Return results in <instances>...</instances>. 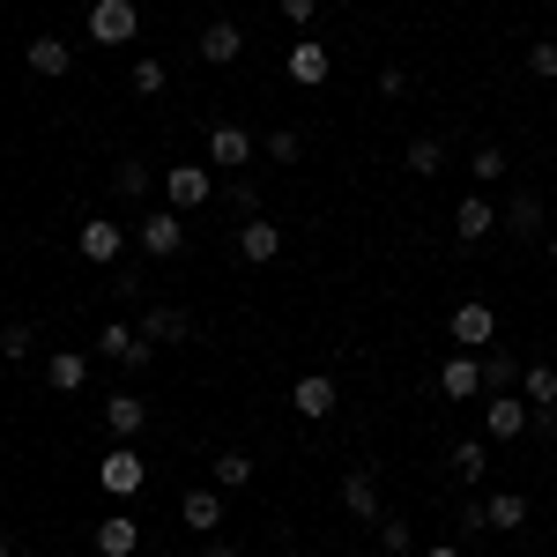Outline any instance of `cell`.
<instances>
[{"instance_id": "1", "label": "cell", "mask_w": 557, "mask_h": 557, "mask_svg": "<svg viewBox=\"0 0 557 557\" xmlns=\"http://www.w3.org/2000/svg\"><path fill=\"white\" fill-rule=\"evenodd\" d=\"M215 201V172L209 164H164V209H209Z\"/></svg>"}, {"instance_id": "2", "label": "cell", "mask_w": 557, "mask_h": 557, "mask_svg": "<svg viewBox=\"0 0 557 557\" xmlns=\"http://www.w3.org/2000/svg\"><path fill=\"white\" fill-rule=\"evenodd\" d=\"M134 38H141L134 0H89V45H134Z\"/></svg>"}, {"instance_id": "3", "label": "cell", "mask_w": 557, "mask_h": 557, "mask_svg": "<svg viewBox=\"0 0 557 557\" xmlns=\"http://www.w3.org/2000/svg\"><path fill=\"white\" fill-rule=\"evenodd\" d=\"M528 424H535V409H528L520 394H491V401H483V438H491V446H513Z\"/></svg>"}, {"instance_id": "4", "label": "cell", "mask_w": 557, "mask_h": 557, "mask_svg": "<svg viewBox=\"0 0 557 557\" xmlns=\"http://www.w3.org/2000/svg\"><path fill=\"white\" fill-rule=\"evenodd\" d=\"M446 335H454V343L469 349V357H483V349L498 343V312H491V305H454V320H446Z\"/></svg>"}, {"instance_id": "5", "label": "cell", "mask_w": 557, "mask_h": 557, "mask_svg": "<svg viewBox=\"0 0 557 557\" xmlns=\"http://www.w3.org/2000/svg\"><path fill=\"white\" fill-rule=\"evenodd\" d=\"M141 253L149 260H178L186 253V215L178 209H149L141 215Z\"/></svg>"}, {"instance_id": "6", "label": "cell", "mask_w": 557, "mask_h": 557, "mask_svg": "<svg viewBox=\"0 0 557 557\" xmlns=\"http://www.w3.org/2000/svg\"><path fill=\"white\" fill-rule=\"evenodd\" d=\"M178 520L194 528V543H209L215 528H223V491H215V483H194V491L178 498Z\"/></svg>"}, {"instance_id": "7", "label": "cell", "mask_w": 557, "mask_h": 557, "mask_svg": "<svg viewBox=\"0 0 557 557\" xmlns=\"http://www.w3.org/2000/svg\"><path fill=\"white\" fill-rule=\"evenodd\" d=\"M97 349H104L112 364H127V372H141V364L157 357V343H141V327H127V320H112V327H97Z\"/></svg>"}, {"instance_id": "8", "label": "cell", "mask_w": 557, "mask_h": 557, "mask_svg": "<svg viewBox=\"0 0 557 557\" xmlns=\"http://www.w3.org/2000/svg\"><path fill=\"white\" fill-rule=\"evenodd\" d=\"M127 253V223H104V215H83V260L89 268H112Z\"/></svg>"}, {"instance_id": "9", "label": "cell", "mask_w": 557, "mask_h": 557, "mask_svg": "<svg viewBox=\"0 0 557 557\" xmlns=\"http://www.w3.org/2000/svg\"><path fill=\"white\" fill-rule=\"evenodd\" d=\"M141 343H194V312H186V305H149V312H141Z\"/></svg>"}, {"instance_id": "10", "label": "cell", "mask_w": 557, "mask_h": 557, "mask_svg": "<svg viewBox=\"0 0 557 557\" xmlns=\"http://www.w3.org/2000/svg\"><path fill=\"white\" fill-rule=\"evenodd\" d=\"M283 67H290V83L320 89V83H327V75H335V52H327V45H320V38H305V45H290V52H283Z\"/></svg>"}, {"instance_id": "11", "label": "cell", "mask_w": 557, "mask_h": 557, "mask_svg": "<svg viewBox=\"0 0 557 557\" xmlns=\"http://www.w3.org/2000/svg\"><path fill=\"white\" fill-rule=\"evenodd\" d=\"M438 394H446V401H469V394H483V357L454 349V357L438 364Z\"/></svg>"}, {"instance_id": "12", "label": "cell", "mask_w": 557, "mask_h": 557, "mask_svg": "<svg viewBox=\"0 0 557 557\" xmlns=\"http://www.w3.org/2000/svg\"><path fill=\"white\" fill-rule=\"evenodd\" d=\"M491 231H498V201H491V194H469V201L454 209V238H461V246H483Z\"/></svg>"}, {"instance_id": "13", "label": "cell", "mask_w": 557, "mask_h": 557, "mask_svg": "<svg viewBox=\"0 0 557 557\" xmlns=\"http://www.w3.org/2000/svg\"><path fill=\"white\" fill-rule=\"evenodd\" d=\"M97 483H104L112 498H134V491H141V454H134V446H112V454L97 461Z\"/></svg>"}, {"instance_id": "14", "label": "cell", "mask_w": 557, "mask_h": 557, "mask_svg": "<svg viewBox=\"0 0 557 557\" xmlns=\"http://www.w3.org/2000/svg\"><path fill=\"white\" fill-rule=\"evenodd\" d=\"M520 401L535 409V424H528V431H543L557 417V372H550V364H528V372H520Z\"/></svg>"}, {"instance_id": "15", "label": "cell", "mask_w": 557, "mask_h": 557, "mask_svg": "<svg viewBox=\"0 0 557 557\" xmlns=\"http://www.w3.org/2000/svg\"><path fill=\"white\" fill-rule=\"evenodd\" d=\"M23 67L45 75V83H60V75L75 67V45H67V38H30V45H23Z\"/></svg>"}, {"instance_id": "16", "label": "cell", "mask_w": 557, "mask_h": 557, "mask_svg": "<svg viewBox=\"0 0 557 557\" xmlns=\"http://www.w3.org/2000/svg\"><path fill=\"white\" fill-rule=\"evenodd\" d=\"M290 409L312 417V424H327V417H335V380H327V372H305V380L290 386Z\"/></svg>"}, {"instance_id": "17", "label": "cell", "mask_w": 557, "mask_h": 557, "mask_svg": "<svg viewBox=\"0 0 557 557\" xmlns=\"http://www.w3.org/2000/svg\"><path fill=\"white\" fill-rule=\"evenodd\" d=\"M498 231H506V238H520V246H528V238H550V231H543V194H513V201H506V215H498Z\"/></svg>"}, {"instance_id": "18", "label": "cell", "mask_w": 557, "mask_h": 557, "mask_svg": "<svg viewBox=\"0 0 557 557\" xmlns=\"http://www.w3.org/2000/svg\"><path fill=\"white\" fill-rule=\"evenodd\" d=\"M238 253L253 260V268H268V260L283 253V223H268V215H246V223H238Z\"/></svg>"}, {"instance_id": "19", "label": "cell", "mask_w": 557, "mask_h": 557, "mask_svg": "<svg viewBox=\"0 0 557 557\" xmlns=\"http://www.w3.org/2000/svg\"><path fill=\"white\" fill-rule=\"evenodd\" d=\"M253 157H260V149H253V134H246V127H215L209 134V164H223V172H246Z\"/></svg>"}, {"instance_id": "20", "label": "cell", "mask_w": 557, "mask_h": 557, "mask_svg": "<svg viewBox=\"0 0 557 557\" xmlns=\"http://www.w3.org/2000/svg\"><path fill=\"white\" fill-rule=\"evenodd\" d=\"M343 506L357 520H372V528H380V513H386V506H380V475H372V469H349L343 475Z\"/></svg>"}, {"instance_id": "21", "label": "cell", "mask_w": 557, "mask_h": 557, "mask_svg": "<svg viewBox=\"0 0 557 557\" xmlns=\"http://www.w3.org/2000/svg\"><path fill=\"white\" fill-rule=\"evenodd\" d=\"M134 543H141V520L134 513H104L97 520V557H134Z\"/></svg>"}, {"instance_id": "22", "label": "cell", "mask_w": 557, "mask_h": 557, "mask_svg": "<svg viewBox=\"0 0 557 557\" xmlns=\"http://www.w3.org/2000/svg\"><path fill=\"white\" fill-rule=\"evenodd\" d=\"M83 380H89L83 349H52V357H45V386H52V394H83Z\"/></svg>"}, {"instance_id": "23", "label": "cell", "mask_w": 557, "mask_h": 557, "mask_svg": "<svg viewBox=\"0 0 557 557\" xmlns=\"http://www.w3.org/2000/svg\"><path fill=\"white\" fill-rule=\"evenodd\" d=\"M446 469H454V483H483V475H491V438H461V446H446Z\"/></svg>"}, {"instance_id": "24", "label": "cell", "mask_w": 557, "mask_h": 557, "mask_svg": "<svg viewBox=\"0 0 557 557\" xmlns=\"http://www.w3.org/2000/svg\"><path fill=\"white\" fill-rule=\"evenodd\" d=\"M194 52H201V60H209V67H231V60H238V52H246V30H238V23H209V30H201V45H194Z\"/></svg>"}, {"instance_id": "25", "label": "cell", "mask_w": 557, "mask_h": 557, "mask_svg": "<svg viewBox=\"0 0 557 557\" xmlns=\"http://www.w3.org/2000/svg\"><path fill=\"white\" fill-rule=\"evenodd\" d=\"M520 372H528V364H520L513 349H498V343L483 349V394H513V386H520Z\"/></svg>"}, {"instance_id": "26", "label": "cell", "mask_w": 557, "mask_h": 557, "mask_svg": "<svg viewBox=\"0 0 557 557\" xmlns=\"http://www.w3.org/2000/svg\"><path fill=\"white\" fill-rule=\"evenodd\" d=\"M483 528H498V535L528 528V498H520V491H491V498H483Z\"/></svg>"}, {"instance_id": "27", "label": "cell", "mask_w": 557, "mask_h": 557, "mask_svg": "<svg viewBox=\"0 0 557 557\" xmlns=\"http://www.w3.org/2000/svg\"><path fill=\"white\" fill-rule=\"evenodd\" d=\"M104 424L120 431V438H134V431L149 424V401H141V394H127V386H120V394H112V401H104Z\"/></svg>"}, {"instance_id": "28", "label": "cell", "mask_w": 557, "mask_h": 557, "mask_svg": "<svg viewBox=\"0 0 557 557\" xmlns=\"http://www.w3.org/2000/svg\"><path fill=\"white\" fill-rule=\"evenodd\" d=\"M209 469H215V491H246V483H253V454H246V446H223Z\"/></svg>"}, {"instance_id": "29", "label": "cell", "mask_w": 557, "mask_h": 557, "mask_svg": "<svg viewBox=\"0 0 557 557\" xmlns=\"http://www.w3.org/2000/svg\"><path fill=\"white\" fill-rule=\"evenodd\" d=\"M157 164H141V157H127V164H120V172H112V194H120V201H141V194H149V186H157Z\"/></svg>"}, {"instance_id": "30", "label": "cell", "mask_w": 557, "mask_h": 557, "mask_svg": "<svg viewBox=\"0 0 557 557\" xmlns=\"http://www.w3.org/2000/svg\"><path fill=\"white\" fill-rule=\"evenodd\" d=\"M401 164H409V178H438V172H446V149H438L431 134H417V141L401 149Z\"/></svg>"}, {"instance_id": "31", "label": "cell", "mask_w": 557, "mask_h": 557, "mask_svg": "<svg viewBox=\"0 0 557 557\" xmlns=\"http://www.w3.org/2000/svg\"><path fill=\"white\" fill-rule=\"evenodd\" d=\"M469 178H475V194H491V186L506 178V149H498V141H483V149L469 157Z\"/></svg>"}, {"instance_id": "32", "label": "cell", "mask_w": 557, "mask_h": 557, "mask_svg": "<svg viewBox=\"0 0 557 557\" xmlns=\"http://www.w3.org/2000/svg\"><path fill=\"white\" fill-rule=\"evenodd\" d=\"M30 343H38V327H30V320H8V327H0V364H23Z\"/></svg>"}, {"instance_id": "33", "label": "cell", "mask_w": 557, "mask_h": 557, "mask_svg": "<svg viewBox=\"0 0 557 557\" xmlns=\"http://www.w3.org/2000/svg\"><path fill=\"white\" fill-rule=\"evenodd\" d=\"M134 97H164V83H172V67H164V60H149V52H141V60H134Z\"/></svg>"}, {"instance_id": "34", "label": "cell", "mask_w": 557, "mask_h": 557, "mask_svg": "<svg viewBox=\"0 0 557 557\" xmlns=\"http://www.w3.org/2000/svg\"><path fill=\"white\" fill-rule=\"evenodd\" d=\"M380 550H394V557H409V550H417V535H409V520L380 513Z\"/></svg>"}, {"instance_id": "35", "label": "cell", "mask_w": 557, "mask_h": 557, "mask_svg": "<svg viewBox=\"0 0 557 557\" xmlns=\"http://www.w3.org/2000/svg\"><path fill=\"white\" fill-rule=\"evenodd\" d=\"M528 75H535V83H557V38L528 45Z\"/></svg>"}, {"instance_id": "36", "label": "cell", "mask_w": 557, "mask_h": 557, "mask_svg": "<svg viewBox=\"0 0 557 557\" xmlns=\"http://www.w3.org/2000/svg\"><path fill=\"white\" fill-rule=\"evenodd\" d=\"M223 194H231V209L260 215V178H253V172H231V186H223Z\"/></svg>"}, {"instance_id": "37", "label": "cell", "mask_w": 557, "mask_h": 557, "mask_svg": "<svg viewBox=\"0 0 557 557\" xmlns=\"http://www.w3.org/2000/svg\"><path fill=\"white\" fill-rule=\"evenodd\" d=\"M298 149H305L298 127H275V134H268V164H298Z\"/></svg>"}, {"instance_id": "38", "label": "cell", "mask_w": 557, "mask_h": 557, "mask_svg": "<svg viewBox=\"0 0 557 557\" xmlns=\"http://www.w3.org/2000/svg\"><path fill=\"white\" fill-rule=\"evenodd\" d=\"M275 8H283V23H312L320 15V0H275Z\"/></svg>"}, {"instance_id": "39", "label": "cell", "mask_w": 557, "mask_h": 557, "mask_svg": "<svg viewBox=\"0 0 557 557\" xmlns=\"http://www.w3.org/2000/svg\"><path fill=\"white\" fill-rule=\"evenodd\" d=\"M201 557H238V550H231V543H215V535H209V543H201Z\"/></svg>"}, {"instance_id": "40", "label": "cell", "mask_w": 557, "mask_h": 557, "mask_svg": "<svg viewBox=\"0 0 557 557\" xmlns=\"http://www.w3.org/2000/svg\"><path fill=\"white\" fill-rule=\"evenodd\" d=\"M424 557H461V543H431V550Z\"/></svg>"}, {"instance_id": "41", "label": "cell", "mask_w": 557, "mask_h": 557, "mask_svg": "<svg viewBox=\"0 0 557 557\" xmlns=\"http://www.w3.org/2000/svg\"><path fill=\"white\" fill-rule=\"evenodd\" d=\"M543 253H550V268H557V231H550V238H543Z\"/></svg>"}, {"instance_id": "42", "label": "cell", "mask_w": 557, "mask_h": 557, "mask_svg": "<svg viewBox=\"0 0 557 557\" xmlns=\"http://www.w3.org/2000/svg\"><path fill=\"white\" fill-rule=\"evenodd\" d=\"M543 438H550V454H557V417H550V424H543Z\"/></svg>"}, {"instance_id": "43", "label": "cell", "mask_w": 557, "mask_h": 557, "mask_svg": "<svg viewBox=\"0 0 557 557\" xmlns=\"http://www.w3.org/2000/svg\"><path fill=\"white\" fill-rule=\"evenodd\" d=\"M0 557H8V535H0Z\"/></svg>"}, {"instance_id": "44", "label": "cell", "mask_w": 557, "mask_h": 557, "mask_svg": "<svg viewBox=\"0 0 557 557\" xmlns=\"http://www.w3.org/2000/svg\"><path fill=\"white\" fill-rule=\"evenodd\" d=\"M275 557H298V550H275Z\"/></svg>"}]
</instances>
